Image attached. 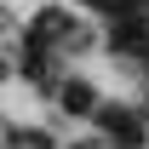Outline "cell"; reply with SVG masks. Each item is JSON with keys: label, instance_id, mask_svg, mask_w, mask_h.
<instances>
[{"label": "cell", "instance_id": "obj_2", "mask_svg": "<svg viewBox=\"0 0 149 149\" xmlns=\"http://www.w3.org/2000/svg\"><path fill=\"white\" fill-rule=\"evenodd\" d=\"M115 52H143L149 57V17H120V29L109 35Z\"/></svg>", "mask_w": 149, "mask_h": 149}, {"label": "cell", "instance_id": "obj_1", "mask_svg": "<svg viewBox=\"0 0 149 149\" xmlns=\"http://www.w3.org/2000/svg\"><path fill=\"white\" fill-rule=\"evenodd\" d=\"M97 126L109 132L120 149H138V143H143V126H138V115H132V109H120V103H97Z\"/></svg>", "mask_w": 149, "mask_h": 149}, {"label": "cell", "instance_id": "obj_3", "mask_svg": "<svg viewBox=\"0 0 149 149\" xmlns=\"http://www.w3.org/2000/svg\"><path fill=\"white\" fill-rule=\"evenodd\" d=\"M57 103H63L69 115H97V97H92V86H86V80H69V86L57 92Z\"/></svg>", "mask_w": 149, "mask_h": 149}, {"label": "cell", "instance_id": "obj_4", "mask_svg": "<svg viewBox=\"0 0 149 149\" xmlns=\"http://www.w3.org/2000/svg\"><path fill=\"white\" fill-rule=\"evenodd\" d=\"M80 149H97V143H80Z\"/></svg>", "mask_w": 149, "mask_h": 149}]
</instances>
